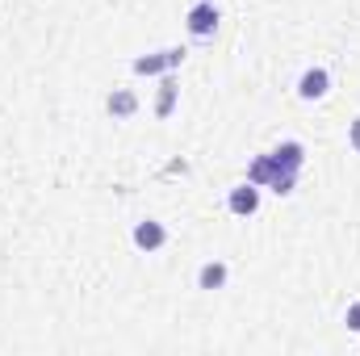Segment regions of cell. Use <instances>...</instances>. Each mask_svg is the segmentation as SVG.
<instances>
[{
  "mask_svg": "<svg viewBox=\"0 0 360 356\" xmlns=\"http://www.w3.org/2000/svg\"><path fill=\"white\" fill-rule=\"evenodd\" d=\"M134 109H139V96H134V92H113V96H109V113H113V117H130Z\"/></svg>",
  "mask_w": 360,
  "mask_h": 356,
  "instance_id": "10",
  "label": "cell"
},
{
  "mask_svg": "<svg viewBox=\"0 0 360 356\" xmlns=\"http://www.w3.org/2000/svg\"><path fill=\"white\" fill-rule=\"evenodd\" d=\"M327 89H331L327 68H310V72H302V80H297V96H302V101H319V96H327Z\"/></svg>",
  "mask_w": 360,
  "mask_h": 356,
  "instance_id": "4",
  "label": "cell"
},
{
  "mask_svg": "<svg viewBox=\"0 0 360 356\" xmlns=\"http://www.w3.org/2000/svg\"><path fill=\"white\" fill-rule=\"evenodd\" d=\"M214 30H218V4L214 0H197L188 8V34L193 38H214Z\"/></svg>",
  "mask_w": 360,
  "mask_h": 356,
  "instance_id": "2",
  "label": "cell"
},
{
  "mask_svg": "<svg viewBox=\"0 0 360 356\" xmlns=\"http://www.w3.org/2000/svg\"><path fill=\"white\" fill-rule=\"evenodd\" d=\"M172 105H176V76L168 72V76H164V84H160V101H155V113H160V117H168V113H172Z\"/></svg>",
  "mask_w": 360,
  "mask_h": 356,
  "instance_id": "9",
  "label": "cell"
},
{
  "mask_svg": "<svg viewBox=\"0 0 360 356\" xmlns=\"http://www.w3.org/2000/svg\"><path fill=\"white\" fill-rule=\"evenodd\" d=\"M269 155L281 164V168H289V172H302V164H306V147H302V143H281V147L269 151Z\"/></svg>",
  "mask_w": 360,
  "mask_h": 356,
  "instance_id": "7",
  "label": "cell"
},
{
  "mask_svg": "<svg viewBox=\"0 0 360 356\" xmlns=\"http://www.w3.org/2000/svg\"><path fill=\"white\" fill-rule=\"evenodd\" d=\"M222 285H226V265H222V260L201 265V272H197V289H222Z\"/></svg>",
  "mask_w": 360,
  "mask_h": 356,
  "instance_id": "8",
  "label": "cell"
},
{
  "mask_svg": "<svg viewBox=\"0 0 360 356\" xmlns=\"http://www.w3.org/2000/svg\"><path fill=\"white\" fill-rule=\"evenodd\" d=\"M260 210V193H256V184L248 180V184H239V189H231V214H239V218H248V214H256Z\"/></svg>",
  "mask_w": 360,
  "mask_h": 356,
  "instance_id": "5",
  "label": "cell"
},
{
  "mask_svg": "<svg viewBox=\"0 0 360 356\" xmlns=\"http://www.w3.org/2000/svg\"><path fill=\"white\" fill-rule=\"evenodd\" d=\"M180 59H184V51L172 46V51H160V55H143V59H134V72L139 76H155V72H172Z\"/></svg>",
  "mask_w": 360,
  "mask_h": 356,
  "instance_id": "3",
  "label": "cell"
},
{
  "mask_svg": "<svg viewBox=\"0 0 360 356\" xmlns=\"http://www.w3.org/2000/svg\"><path fill=\"white\" fill-rule=\"evenodd\" d=\"M164 239H168V231H164L160 222H151V218L134 227V243H139L143 252H155V248H164Z\"/></svg>",
  "mask_w": 360,
  "mask_h": 356,
  "instance_id": "6",
  "label": "cell"
},
{
  "mask_svg": "<svg viewBox=\"0 0 360 356\" xmlns=\"http://www.w3.org/2000/svg\"><path fill=\"white\" fill-rule=\"evenodd\" d=\"M293 180H297V172L281 168L272 155H260V160L252 164V184H272L276 193H289V189H293Z\"/></svg>",
  "mask_w": 360,
  "mask_h": 356,
  "instance_id": "1",
  "label": "cell"
},
{
  "mask_svg": "<svg viewBox=\"0 0 360 356\" xmlns=\"http://www.w3.org/2000/svg\"><path fill=\"white\" fill-rule=\"evenodd\" d=\"M348 327H352V331H360V302H352V306H348Z\"/></svg>",
  "mask_w": 360,
  "mask_h": 356,
  "instance_id": "11",
  "label": "cell"
},
{
  "mask_svg": "<svg viewBox=\"0 0 360 356\" xmlns=\"http://www.w3.org/2000/svg\"><path fill=\"white\" fill-rule=\"evenodd\" d=\"M348 139H352V147H356V151H360V117H356V122H352V134H348Z\"/></svg>",
  "mask_w": 360,
  "mask_h": 356,
  "instance_id": "12",
  "label": "cell"
}]
</instances>
